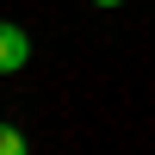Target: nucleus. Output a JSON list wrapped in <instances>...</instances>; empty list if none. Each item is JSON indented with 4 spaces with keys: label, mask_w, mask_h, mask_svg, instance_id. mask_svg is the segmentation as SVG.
I'll use <instances>...</instances> for the list:
<instances>
[{
    "label": "nucleus",
    "mask_w": 155,
    "mask_h": 155,
    "mask_svg": "<svg viewBox=\"0 0 155 155\" xmlns=\"http://www.w3.org/2000/svg\"><path fill=\"white\" fill-rule=\"evenodd\" d=\"M0 155H31V149H25V137L12 130V124H0Z\"/></svg>",
    "instance_id": "nucleus-2"
},
{
    "label": "nucleus",
    "mask_w": 155,
    "mask_h": 155,
    "mask_svg": "<svg viewBox=\"0 0 155 155\" xmlns=\"http://www.w3.org/2000/svg\"><path fill=\"white\" fill-rule=\"evenodd\" d=\"M25 62H31V37H25L12 19H0V74L25 68Z\"/></svg>",
    "instance_id": "nucleus-1"
},
{
    "label": "nucleus",
    "mask_w": 155,
    "mask_h": 155,
    "mask_svg": "<svg viewBox=\"0 0 155 155\" xmlns=\"http://www.w3.org/2000/svg\"><path fill=\"white\" fill-rule=\"evenodd\" d=\"M93 6H124V0H93Z\"/></svg>",
    "instance_id": "nucleus-3"
}]
</instances>
